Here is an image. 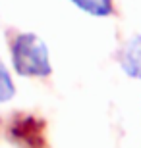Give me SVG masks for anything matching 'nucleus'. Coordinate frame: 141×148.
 I'll return each instance as SVG.
<instances>
[{
  "instance_id": "obj_1",
  "label": "nucleus",
  "mask_w": 141,
  "mask_h": 148,
  "mask_svg": "<svg viewBox=\"0 0 141 148\" xmlns=\"http://www.w3.org/2000/svg\"><path fill=\"white\" fill-rule=\"evenodd\" d=\"M12 66L23 77H47L52 71L49 46L35 33H19L12 40Z\"/></svg>"
},
{
  "instance_id": "obj_2",
  "label": "nucleus",
  "mask_w": 141,
  "mask_h": 148,
  "mask_svg": "<svg viewBox=\"0 0 141 148\" xmlns=\"http://www.w3.org/2000/svg\"><path fill=\"white\" fill-rule=\"evenodd\" d=\"M120 66L126 75L141 79V37H133L120 50Z\"/></svg>"
},
{
  "instance_id": "obj_3",
  "label": "nucleus",
  "mask_w": 141,
  "mask_h": 148,
  "mask_svg": "<svg viewBox=\"0 0 141 148\" xmlns=\"http://www.w3.org/2000/svg\"><path fill=\"white\" fill-rule=\"evenodd\" d=\"M70 2L76 8H79L85 14L95 17H106L114 12L112 0H70Z\"/></svg>"
},
{
  "instance_id": "obj_4",
  "label": "nucleus",
  "mask_w": 141,
  "mask_h": 148,
  "mask_svg": "<svg viewBox=\"0 0 141 148\" xmlns=\"http://www.w3.org/2000/svg\"><path fill=\"white\" fill-rule=\"evenodd\" d=\"M16 94V85L12 79L8 67L4 66V62L0 60V102H8L14 98Z\"/></svg>"
}]
</instances>
